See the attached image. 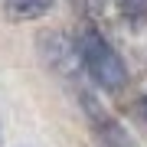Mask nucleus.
<instances>
[{
  "label": "nucleus",
  "mask_w": 147,
  "mask_h": 147,
  "mask_svg": "<svg viewBox=\"0 0 147 147\" xmlns=\"http://www.w3.org/2000/svg\"><path fill=\"white\" fill-rule=\"evenodd\" d=\"M141 115H144V118H147V98H144V101H141Z\"/></svg>",
  "instance_id": "5"
},
{
  "label": "nucleus",
  "mask_w": 147,
  "mask_h": 147,
  "mask_svg": "<svg viewBox=\"0 0 147 147\" xmlns=\"http://www.w3.org/2000/svg\"><path fill=\"white\" fill-rule=\"evenodd\" d=\"M118 10L127 20H147V0H118Z\"/></svg>",
  "instance_id": "4"
},
{
  "label": "nucleus",
  "mask_w": 147,
  "mask_h": 147,
  "mask_svg": "<svg viewBox=\"0 0 147 147\" xmlns=\"http://www.w3.org/2000/svg\"><path fill=\"white\" fill-rule=\"evenodd\" d=\"M53 7V0H3V10L10 20H36Z\"/></svg>",
  "instance_id": "3"
},
{
  "label": "nucleus",
  "mask_w": 147,
  "mask_h": 147,
  "mask_svg": "<svg viewBox=\"0 0 147 147\" xmlns=\"http://www.w3.org/2000/svg\"><path fill=\"white\" fill-rule=\"evenodd\" d=\"M88 115H95V124H98V137L105 147H137L131 137H127V131L121 124H115L111 118L98 115V105H88Z\"/></svg>",
  "instance_id": "2"
},
{
  "label": "nucleus",
  "mask_w": 147,
  "mask_h": 147,
  "mask_svg": "<svg viewBox=\"0 0 147 147\" xmlns=\"http://www.w3.org/2000/svg\"><path fill=\"white\" fill-rule=\"evenodd\" d=\"M79 56H82L85 69H88V75L101 85V88L118 92L121 85L127 82V69H124V62H121V56L111 49V42L101 36L98 30H85L82 33Z\"/></svg>",
  "instance_id": "1"
}]
</instances>
